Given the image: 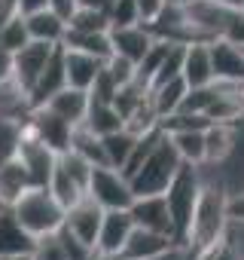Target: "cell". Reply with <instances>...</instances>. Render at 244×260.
<instances>
[{
  "instance_id": "1",
  "label": "cell",
  "mask_w": 244,
  "mask_h": 260,
  "mask_svg": "<svg viewBox=\"0 0 244 260\" xmlns=\"http://www.w3.org/2000/svg\"><path fill=\"white\" fill-rule=\"evenodd\" d=\"M226 199H229V193L217 181L201 184V193H198V202H195V211H192V220L186 230V242H183L189 248V254L205 251L208 245H214L226 236V230H229Z\"/></svg>"
},
{
  "instance_id": "2",
  "label": "cell",
  "mask_w": 244,
  "mask_h": 260,
  "mask_svg": "<svg viewBox=\"0 0 244 260\" xmlns=\"http://www.w3.org/2000/svg\"><path fill=\"white\" fill-rule=\"evenodd\" d=\"M10 211L16 214V220L34 236H49V233H58L61 223H64V205L49 193V187H28L13 205Z\"/></svg>"
},
{
  "instance_id": "3",
  "label": "cell",
  "mask_w": 244,
  "mask_h": 260,
  "mask_svg": "<svg viewBox=\"0 0 244 260\" xmlns=\"http://www.w3.org/2000/svg\"><path fill=\"white\" fill-rule=\"evenodd\" d=\"M201 169L198 166H189V162H180L177 175L171 178V184L165 187V202H168V211H171V223H174V239L183 245L186 242V230H189V220H192V211H195V202H198V193H201Z\"/></svg>"
},
{
  "instance_id": "4",
  "label": "cell",
  "mask_w": 244,
  "mask_h": 260,
  "mask_svg": "<svg viewBox=\"0 0 244 260\" xmlns=\"http://www.w3.org/2000/svg\"><path fill=\"white\" fill-rule=\"evenodd\" d=\"M180 156H177V150H174V144H171V138H168V132L159 138V144L150 150V156L135 169V175L129 178V184H132V193L135 196H153V193H165V187L171 184V178L177 175V169H180Z\"/></svg>"
},
{
  "instance_id": "5",
  "label": "cell",
  "mask_w": 244,
  "mask_h": 260,
  "mask_svg": "<svg viewBox=\"0 0 244 260\" xmlns=\"http://www.w3.org/2000/svg\"><path fill=\"white\" fill-rule=\"evenodd\" d=\"M86 193H89L104 211H107V208H129V205L135 202V193H132L129 178L122 175L119 169H113V166H95Z\"/></svg>"
},
{
  "instance_id": "6",
  "label": "cell",
  "mask_w": 244,
  "mask_h": 260,
  "mask_svg": "<svg viewBox=\"0 0 244 260\" xmlns=\"http://www.w3.org/2000/svg\"><path fill=\"white\" fill-rule=\"evenodd\" d=\"M16 159L25 166V172L31 175V184L34 187H46L49 184V175L58 162V153L52 147H46L31 128H28V119H25V132H22V144H19V153Z\"/></svg>"
},
{
  "instance_id": "7",
  "label": "cell",
  "mask_w": 244,
  "mask_h": 260,
  "mask_svg": "<svg viewBox=\"0 0 244 260\" xmlns=\"http://www.w3.org/2000/svg\"><path fill=\"white\" fill-rule=\"evenodd\" d=\"M55 46H58V43L28 40L22 49L13 52V80H16L28 95H31L34 83L40 80V74H43V68H46V61H49V55H52Z\"/></svg>"
},
{
  "instance_id": "8",
  "label": "cell",
  "mask_w": 244,
  "mask_h": 260,
  "mask_svg": "<svg viewBox=\"0 0 244 260\" xmlns=\"http://www.w3.org/2000/svg\"><path fill=\"white\" fill-rule=\"evenodd\" d=\"M28 128L46 144V147H52L55 153H64L67 147H70V132H73V125L67 122V119H61L58 113H52L49 107H31V113H28Z\"/></svg>"
},
{
  "instance_id": "9",
  "label": "cell",
  "mask_w": 244,
  "mask_h": 260,
  "mask_svg": "<svg viewBox=\"0 0 244 260\" xmlns=\"http://www.w3.org/2000/svg\"><path fill=\"white\" fill-rule=\"evenodd\" d=\"M101 217H104V208L86 193L79 202H73L67 211H64V230L67 233H73L83 245H89V248H95V242H98V226H101Z\"/></svg>"
},
{
  "instance_id": "10",
  "label": "cell",
  "mask_w": 244,
  "mask_h": 260,
  "mask_svg": "<svg viewBox=\"0 0 244 260\" xmlns=\"http://www.w3.org/2000/svg\"><path fill=\"white\" fill-rule=\"evenodd\" d=\"M132 211V220L135 226H144V230H153V233H165L174 239V223H171V211H168V202L162 193H153V196H135V202L129 205ZM177 242V239H174Z\"/></svg>"
},
{
  "instance_id": "11",
  "label": "cell",
  "mask_w": 244,
  "mask_h": 260,
  "mask_svg": "<svg viewBox=\"0 0 244 260\" xmlns=\"http://www.w3.org/2000/svg\"><path fill=\"white\" fill-rule=\"evenodd\" d=\"M183 10H186V19L208 40H214V37L223 34V28H226V22H229L235 7H226V4H220V0H183Z\"/></svg>"
},
{
  "instance_id": "12",
  "label": "cell",
  "mask_w": 244,
  "mask_h": 260,
  "mask_svg": "<svg viewBox=\"0 0 244 260\" xmlns=\"http://www.w3.org/2000/svg\"><path fill=\"white\" fill-rule=\"evenodd\" d=\"M211 52V71H214V83H241L244 80V52L241 46L214 37L208 43Z\"/></svg>"
},
{
  "instance_id": "13",
  "label": "cell",
  "mask_w": 244,
  "mask_h": 260,
  "mask_svg": "<svg viewBox=\"0 0 244 260\" xmlns=\"http://www.w3.org/2000/svg\"><path fill=\"white\" fill-rule=\"evenodd\" d=\"M132 230H135V220H132V211H129V208H107L104 217H101V226H98L95 251L119 254Z\"/></svg>"
},
{
  "instance_id": "14",
  "label": "cell",
  "mask_w": 244,
  "mask_h": 260,
  "mask_svg": "<svg viewBox=\"0 0 244 260\" xmlns=\"http://www.w3.org/2000/svg\"><path fill=\"white\" fill-rule=\"evenodd\" d=\"M150 43H153V34L141 22H135V25H110V46H113V52L122 55V58H129V61H135V64L144 58Z\"/></svg>"
},
{
  "instance_id": "15",
  "label": "cell",
  "mask_w": 244,
  "mask_h": 260,
  "mask_svg": "<svg viewBox=\"0 0 244 260\" xmlns=\"http://www.w3.org/2000/svg\"><path fill=\"white\" fill-rule=\"evenodd\" d=\"M241 122H211L205 128V162L201 166H220L238 144Z\"/></svg>"
},
{
  "instance_id": "16",
  "label": "cell",
  "mask_w": 244,
  "mask_h": 260,
  "mask_svg": "<svg viewBox=\"0 0 244 260\" xmlns=\"http://www.w3.org/2000/svg\"><path fill=\"white\" fill-rule=\"evenodd\" d=\"M61 52H64V77H67V86L89 92L92 83L98 80L101 68H104V58L89 55V52H79V49H67V46H61Z\"/></svg>"
},
{
  "instance_id": "17",
  "label": "cell",
  "mask_w": 244,
  "mask_h": 260,
  "mask_svg": "<svg viewBox=\"0 0 244 260\" xmlns=\"http://www.w3.org/2000/svg\"><path fill=\"white\" fill-rule=\"evenodd\" d=\"M171 245H180V242H174L165 233H153V230L135 226L129 233L126 245H122V251H119V260H144V257H153V254H159V251H165Z\"/></svg>"
},
{
  "instance_id": "18",
  "label": "cell",
  "mask_w": 244,
  "mask_h": 260,
  "mask_svg": "<svg viewBox=\"0 0 244 260\" xmlns=\"http://www.w3.org/2000/svg\"><path fill=\"white\" fill-rule=\"evenodd\" d=\"M208 43H211V40H208ZM208 43H189V46H183V68H180V77H183V83H186L189 89H198V86H211V83H214Z\"/></svg>"
},
{
  "instance_id": "19",
  "label": "cell",
  "mask_w": 244,
  "mask_h": 260,
  "mask_svg": "<svg viewBox=\"0 0 244 260\" xmlns=\"http://www.w3.org/2000/svg\"><path fill=\"white\" fill-rule=\"evenodd\" d=\"M61 86H67V77H64V52H61V43L52 49V55H49V61H46V68H43V74H40V80L34 83V89H31V104L34 107H40V104H46Z\"/></svg>"
},
{
  "instance_id": "20",
  "label": "cell",
  "mask_w": 244,
  "mask_h": 260,
  "mask_svg": "<svg viewBox=\"0 0 244 260\" xmlns=\"http://www.w3.org/2000/svg\"><path fill=\"white\" fill-rule=\"evenodd\" d=\"M43 107H49L52 113H58L70 125H79L86 110H89V92L86 89H73V86H61Z\"/></svg>"
},
{
  "instance_id": "21",
  "label": "cell",
  "mask_w": 244,
  "mask_h": 260,
  "mask_svg": "<svg viewBox=\"0 0 244 260\" xmlns=\"http://www.w3.org/2000/svg\"><path fill=\"white\" fill-rule=\"evenodd\" d=\"M25 25H28V37L31 40H43V43H61L64 31H67V22L49 7L25 13Z\"/></svg>"
},
{
  "instance_id": "22",
  "label": "cell",
  "mask_w": 244,
  "mask_h": 260,
  "mask_svg": "<svg viewBox=\"0 0 244 260\" xmlns=\"http://www.w3.org/2000/svg\"><path fill=\"white\" fill-rule=\"evenodd\" d=\"M34 242L37 239L16 220L10 208L0 211V254H31Z\"/></svg>"
},
{
  "instance_id": "23",
  "label": "cell",
  "mask_w": 244,
  "mask_h": 260,
  "mask_svg": "<svg viewBox=\"0 0 244 260\" xmlns=\"http://www.w3.org/2000/svg\"><path fill=\"white\" fill-rule=\"evenodd\" d=\"M61 46L67 49H79V52H89V55H98V58H110L113 55V46H110V31H64L61 37Z\"/></svg>"
},
{
  "instance_id": "24",
  "label": "cell",
  "mask_w": 244,
  "mask_h": 260,
  "mask_svg": "<svg viewBox=\"0 0 244 260\" xmlns=\"http://www.w3.org/2000/svg\"><path fill=\"white\" fill-rule=\"evenodd\" d=\"M34 187L31 184V175L25 172V166L19 159H10V162H0V202L7 208L28 190Z\"/></svg>"
},
{
  "instance_id": "25",
  "label": "cell",
  "mask_w": 244,
  "mask_h": 260,
  "mask_svg": "<svg viewBox=\"0 0 244 260\" xmlns=\"http://www.w3.org/2000/svg\"><path fill=\"white\" fill-rule=\"evenodd\" d=\"M83 125L92 128L95 135H110L116 128H122V116L113 107V101H98V98L89 95V110L83 116Z\"/></svg>"
},
{
  "instance_id": "26",
  "label": "cell",
  "mask_w": 244,
  "mask_h": 260,
  "mask_svg": "<svg viewBox=\"0 0 244 260\" xmlns=\"http://www.w3.org/2000/svg\"><path fill=\"white\" fill-rule=\"evenodd\" d=\"M177 156L189 166H201L205 162V128H174L168 132Z\"/></svg>"
},
{
  "instance_id": "27",
  "label": "cell",
  "mask_w": 244,
  "mask_h": 260,
  "mask_svg": "<svg viewBox=\"0 0 244 260\" xmlns=\"http://www.w3.org/2000/svg\"><path fill=\"white\" fill-rule=\"evenodd\" d=\"M186 89H189V86L183 83V77H174V80L159 83V86H153V89H150V104H153V110L159 113V119L171 116V113L180 107V101H183Z\"/></svg>"
},
{
  "instance_id": "28",
  "label": "cell",
  "mask_w": 244,
  "mask_h": 260,
  "mask_svg": "<svg viewBox=\"0 0 244 260\" xmlns=\"http://www.w3.org/2000/svg\"><path fill=\"white\" fill-rule=\"evenodd\" d=\"M31 95L10 77L0 83V116H10V119H28L31 113Z\"/></svg>"
},
{
  "instance_id": "29",
  "label": "cell",
  "mask_w": 244,
  "mask_h": 260,
  "mask_svg": "<svg viewBox=\"0 0 244 260\" xmlns=\"http://www.w3.org/2000/svg\"><path fill=\"white\" fill-rule=\"evenodd\" d=\"M73 153H79L83 159H89L92 166H107V156H104V144H101V135H95L92 128H86L83 122L73 125L70 132V147Z\"/></svg>"
},
{
  "instance_id": "30",
  "label": "cell",
  "mask_w": 244,
  "mask_h": 260,
  "mask_svg": "<svg viewBox=\"0 0 244 260\" xmlns=\"http://www.w3.org/2000/svg\"><path fill=\"white\" fill-rule=\"evenodd\" d=\"M135 141H138V135H132L129 128H116V132H110V135H101V144H104L107 166H113V169H119V172H122L126 159L132 156V147H135Z\"/></svg>"
},
{
  "instance_id": "31",
  "label": "cell",
  "mask_w": 244,
  "mask_h": 260,
  "mask_svg": "<svg viewBox=\"0 0 244 260\" xmlns=\"http://www.w3.org/2000/svg\"><path fill=\"white\" fill-rule=\"evenodd\" d=\"M49 193L64 205V208H70L73 202H79L83 196H86V187L79 184V181H73L67 172H64V166L61 162H55V169H52V175H49Z\"/></svg>"
},
{
  "instance_id": "32",
  "label": "cell",
  "mask_w": 244,
  "mask_h": 260,
  "mask_svg": "<svg viewBox=\"0 0 244 260\" xmlns=\"http://www.w3.org/2000/svg\"><path fill=\"white\" fill-rule=\"evenodd\" d=\"M22 132H25V119L0 116V162L16 159L19 144H22Z\"/></svg>"
},
{
  "instance_id": "33",
  "label": "cell",
  "mask_w": 244,
  "mask_h": 260,
  "mask_svg": "<svg viewBox=\"0 0 244 260\" xmlns=\"http://www.w3.org/2000/svg\"><path fill=\"white\" fill-rule=\"evenodd\" d=\"M70 31H110V16L104 10H89V7H76L67 19Z\"/></svg>"
},
{
  "instance_id": "34",
  "label": "cell",
  "mask_w": 244,
  "mask_h": 260,
  "mask_svg": "<svg viewBox=\"0 0 244 260\" xmlns=\"http://www.w3.org/2000/svg\"><path fill=\"white\" fill-rule=\"evenodd\" d=\"M28 40H31V37H28V25H25V13H19V16H13L10 22L0 25V46H4V49L16 52V49H22Z\"/></svg>"
},
{
  "instance_id": "35",
  "label": "cell",
  "mask_w": 244,
  "mask_h": 260,
  "mask_svg": "<svg viewBox=\"0 0 244 260\" xmlns=\"http://www.w3.org/2000/svg\"><path fill=\"white\" fill-rule=\"evenodd\" d=\"M31 260H70L58 233H49V236H40L34 242V251H31Z\"/></svg>"
},
{
  "instance_id": "36",
  "label": "cell",
  "mask_w": 244,
  "mask_h": 260,
  "mask_svg": "<svg viewBox=\"0 0 244 260\" xmlns=\"http://www.w3.org/2000/svg\"><path fill=\"white\" fill-rule=\"evenodd\" d=\"M104 71H107V77H110V80L116 83V89H119V86H126V83H132V80H135V71H138V64L113 52V55L104 61Z\"/></svg>"
},
{
  "instance_id": "37",
  "label": "cell",
  "mask_w": 244,
  "mask_h": 260,
  "mask_svg": "<svg viewBox=\"0 0 244 260\" xmlns=\"http://www.w3.org/2000/svg\"><path fill=\"white\" fill-rule=\"evenodd\" d=\"M138 19V0H113L110 7V25H135Z\"/></svg>"
},
{
  "instance_id": "38",
  "label": "cell",
  "mask_w": 244,
  "mask_h": 260,
  "mask_svg": "<svg viewBox=\"0 0 244 260\" xmlns=\"http://www.w3.org/2000/svg\"><path fill=\"white\" fill-rule=\"evenodd\" d=\"M220 37L229 40V43H235V46H244V7L232 10V16H229V22H226V28H223Z\"/></svg>"
},
{
  "instance_id": "39",
  "label": "cell",
  "mask_w": 244,
  "mask_h": 260,
  "mask_svg": "<svg viewBox=\"0 0 244 260\" xmlns=\"http://www.w3.org/2000/svg\"><path fill=\"white\" fill-rule=\"evenodd\" d=\"M226 214H229V223H244V190L229 193V199H226Z\"/></svg>"
},
{
  "instance_id": "40",
  "label": "cell",
  "mask_w": 244,
  "mask_h": 260,
  "mask_svg": "<svg viewBox=\"0 0 244 260\" xmlns=\"http://www.w3.org/2000/svg\"><path fill=\"white\" fill-rule=\"evenodd\" d=\"M162 4H165V0H138V19H141V25L150 22V19L159 13Z\"/></svg>"
},
{
  "instance_id": "41",
  "label": "cell",
  "mask_w": 244,
  "mask_h": 260,
  "mask_svg": "<svg viewBox=\"0 0 244 260\" xmlns=\"http://www.w3.org/2000/svg\"><path fill=\"white\" fill-rule=\"evenodd\" d=\"M49 10H55L64 22L70 19V13L76 10V0H49Z\"/></svg>"
},
{
  "instance_id": "42",
  "label": "cell",
  "mask_w": 244,
  "mask_h": 260,
  "mask_svg": "<svg viewBox=\"0 0 244 260\" xmlns=\"http://www.w3.org/2000/svg\"><path fill=\"white\" fill-rule=\"evenodd\" d=\"M22 7H19V0H0V25L10 22L13 16H19Z\"/></svg>"
},
{
  "instance_id": "43",
  "label": "cell",
  "mask_w": 244,
  "mask_h": 260,
  "mask_svg": "<svg viewBox=\"0 0 244 260\" xmlns=\"http://www.w3.org/2000/svg\"><path fill=\"white\" fill-rule=\"evenodd\" d=\"M13 77V52L0 46V83Z\"/></svg>"
},
{
  "instance_id": "44",
  "label": "cell",
  "mask_w": 244,
  "mask_h": 260,
  "mask_svg": "<svg viewBox=\"0 0 244 260\" xmlns=\"http://www.w3.org/2000/svg\"><path fill=\"white\" fill-rule=\"evenodd\" d=\"M76 7H89V10H104L110 16V7H113V0H76Z\"/></svg>"
},
{
  "instance_id": "45",
  "label": "cell",
  "mask_w": 244,
  "mask_h": 260,
  "mask_svg": "<svg viewBox=\"0 0 244 260\" xmlns=\"http://www.w3.org/2000/svg\"><path fill=\"white\" fill-rule=\"evenodd\" d=\"M19 7H22V13H34V10L49 7V0H19Z\"/></svg>"
},
{
  "instance_id": "46",
  "label": "cell",
  "mask_w": 244,
  "mask_h": 260,
  "mask_svg": "<svg viewBox=\"0 0 244 260\" xmlns=\"http://www.w3.org/2000/svg\"><path fill=\"white\" fill-rule=\"evenodd\" d=\"M0 260H31V254H0Z\"/></svg>"
},
{
  "instance_id": "47",
  "label": "cell",
  "mask_w": 244,
  "mask_h": 260,
  "mask_svg": "<svg viewBox=\"0 0 244 260\" xmlns=\"http://www.w3.org/2000/svg\"><path fill=\"white\" fill-rule=\"evenodd\" d=\"M235 95H238V101H241V107H244V80L235 83Z\"/></svg>"
},
{
  "instance_id": "48",
  "label": "cell",
  "mask_w": 244,
  "mask_h": 260,
  "mask_svg": "<svg viewBox=\"0 0 244 260\" xmlns=\"http://www.w3.org/2000/svg\"><path fill=\"white\" fill-rule=\"evenodd\" d=\"M220 4H226V7H235V10H241V7H244V0H220Z\"/></svg>"
},
{
  "instance_id": "49",
  "label": "cell",
  "mask_w": 244,
  "mask_h": 260,
  "mask_svg": "<svg viewBox=\"0 0 244 260\" xmlns=\"http://www.w3.org/2000/svg\"><path fill=\"white\" fill-rule=\"evenodd\" d=\"M4 208H7V205H4V202H0V211H4Z\"/></svg>"
},
{
  "instance_id": "50",
  "label": "cell",
  "mask_w": 244,
  "mask_h": 260,
  "mask_svg": "<svg viewBox=\"0 0 244 260\" xmlns=\"http://www.w3.org/2000/svg\"><path fill=\"white\" fill-rule=\"evenodd\" d=\"M241 52H244V46H241Z\"/></svg>"
}]
</instances>
